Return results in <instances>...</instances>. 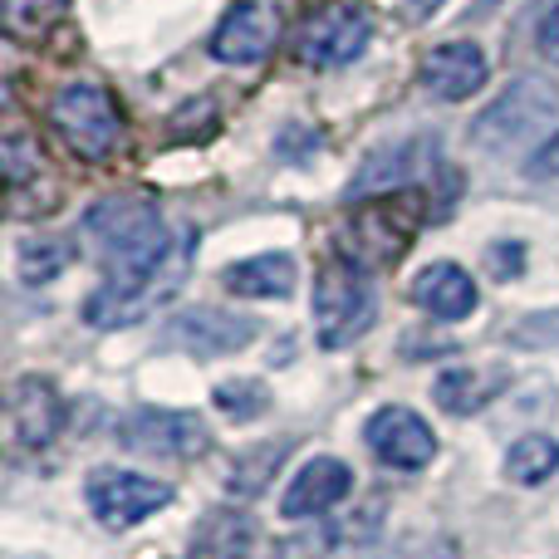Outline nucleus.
Segmentation results:
<instances>
[{"instance_id":"f257e3e1","label":"nucleus","mask_w":559,"mask_h":559,"mask_svg":"<svg viewBox=\"0 0 559 559\" xmlns=\"http://www.w3.org/2000/svg\"><path fill=\"white\" fill-rule=\"evenodd\" d=\"M84 241L108 280L84 299L94 329H128L187 285L197 255V231L167 236L147 197H108L84 216Z\"/></svg>"},{"instance_id":"f03ea898","label":"nucleus","mask_w":559,"mask_h":559,"mask_svg":"<svg viewBox=\"0 0 559 559\" xmlns=\"http://www.w3.org/2000/svg\"><path fill=\"white\" fill-rule=\"evenodd\" d=\"M555 114H559V88L540 74H521L472 123V143L486 147V153H515V147H531L535 138L550 133Z\"/></svg>"},{"instance_id":"7ed1b4c3","label":"nucleus","mask_w":559,"mask_h":559,"mask_svg":"<svg viewBox=\"0 0 559 559\" xmlns=\"http://www.w3.org/2000/svg\"><path fill=\"white\" fill-rule=\"evenodd\" d=\"M378 314L373 285H368L364 265L354 261H329L314 280V329L324 348H348L354 338L368 334Z\"/></svg>"},{"instance_id":"20e7f679","label":"nucleus","mask_w":559,"mask_h":559,"mask_svg":"<svg viewBox=\"0 0 559 559\" xmlns=\"http://www.w3.org/2000/svg\"><path fill=\"white\" fill-rule=\"evenodd\" d=\"M55 128L79 157H108L123 138V118L114 108V94L98 84H64L55 94Z\"/></svg>"},{"instance_id":"39448f33","label":"nucleus","mask_w":559,"mask_h":559,"mask_svg":"<svg viewBox=\"0 0 559 559\" xmlns=\"http://www.w3.org/2000/svg\"><path fill=\"white\" fill-rule=\"evenodd\" d=\"M118 442L128 452H143V456H202L212 447V432L197 413H173V407H138L118 423Z\"/></svg>"},{"instance_id":"423d86ee","label":"nucleus","mask_w":559,"mask_h":559,"mask_svg":"<svg viewBox=\"0 0 559 559\" xmlns=\"http://www.w3.org/2000/svg\"><path fill=\"white\" fill-rule=\"evenodd\" d=\"M84 496L104 531H128V525L163 511L173 501V486L153 481V476H138V472H94Z\"/></svg>"},{"instance_id":"0eeeda50","label":"nucleus","mask_w":559,"mask_h":559,"mask_svg":"<svg viewBox=\"0 0 559 559\" xmlns=\"http://www.w3.org/2000/svg\"><path fill=\"white\" fill-rule=\"evenodd\" d=\"M373 29H368V15L354 5H324L305 20V35H299V55L319 69H338L354 64L368 49Z\"/></svg>"},{"instance_id":"6e6552de","label":"nucleus","mask_w":559,"mask_h":559,"mask_svg":"<svg viewBox=\"0 0 559 559\" xmlns=\"http://www.w3.org/2000/svg\"><path fill=\"white\" fill-rule=\"evenodd\" d=\"M261 334L251 314H231V309H182V314L167 324V344L173 348H187L197 358H222V354H236L246 348L251 338Z\"/></svg>"},{"instance_id":"1a4fd4ad","label":"nucleus","mask_w":559,"mask_h":559,"mask_svg":"<svg viewBox=\"0 0 559 559\" xmlns=\"http://www.w3.org/2000/svg\"><path fill=\"white\" fill-rule=\"evenodd\" d=\"M364 437H368V447H373V456H383L397 472H423L437 456L432 427H427L413 407H378V413L368 417Z\"/></svg>"},{"instance_id":"9d476101","label":"nucleus","mask_w":559,"mask_h":559,"mask_svg":"<svg viewBox=\"0 0 559 559\" xmlns=\"http://www.w3.org/2000/svg\"><path fill=\"white\" fill-rule=\"evenodd\" d=\"M486 74H491L486 49L472 45V39H447V45H437L432 55L423 59V84H427V94L442 98V104H462V98L481 94Z\"/></svg>"},{"instance_id":"9b49d317","label":"nucleus","mask_w":559,"mask_h":559,"mask_svg":"<svg viewBox=\"0 0 559 559\" xmlns=\"http://www.w3.org/2000/svg\"><path fill=\"white\" fill-rule=\"evenodd\" d=\"M275 35H280L275 10L255 5V0H241V5H231L226 20L216 25L212 55L222 59V64H261V59L271 55Z\"/></svg>"},{"instance_id":"f8f14e48","label":"nucleus","mask_w":559,"mask_h":559,"mask_svg":"<svg viewBox=\"0 0 559 559\" xmlns=\"http://www.w3.org/2000/svg\"><path fill=\"white\" fill-rule=\"evenodd\" d=\"M437 157L432 138H403V143H388L378 153L364 157L358 177L348 182V197H373V192H393V187H407L413 177L427 173V163Z\"/></svg>"},{"instance_id":"ddd939ff","label":"nucleus","mask_w":559,"mask_h":559,"mask_svg":"<svg viewBox=\"0 0 559 559\" xmlns=\"http://www.w3.org/2000/svg\"><path fill=\"white\" fill-rule=\"evenodd\" d=\"M10 423H15V442L29 447V452L55 442L59 427H64V403H59L55 383L35 378V373L20 378V383L10 388Z\"/></svg>"},{"instance_id":"4468645a","label":"nucleus","mask_w":559,"mask_h":559,"mask_svg":"<svg viewBox=\"0 0 559 559\" xmlns=\"http://www.w3.org/2000/svg\"><path fill=\"white\" fill-rule=\"evenodd\" d=\"M348 486H354V472H348L338 456H314V462L289 481L280 511H285L289 521H305V515H319V511H329V506H338L348 496Z\"/></svg>"},{"instance_id":"2eb2a0df","label":"nucleus","mask_w":559,"mask_h":559,"mask_svg":"<svg viewBox=\"0 0 559 559\" xmlns=\"http://www.w3.org/2000/svg\"><path fill=\"white\" fill-rule=\"evenodd\" d=\"M476 299L481 295H476L472 275H466L462 265H452V261L427 265V271L413 280V305L427 309L432 319H466L476 309Z\"/></svg>"},{"instance_id":"dca6fc26","label":"nucleus","mask_w":559,"mask_h":559,"mask_svg":"<svg viewBox=\"0 0 559 559\" xmlns=\"http://www.w3.org/2000/svg\"><path fill=\"white\" fill-rule=\"evenodd\" d=\"M222 280H226V289L241 299H285L289 289H295L299 271L285 251H275V255H251V261L231 265Z\"/></svg>"},{"instance_id":"f3484780","label":"nucleus","mask_w":559,"mask_h":559,"mask_svg":"<svg viewBox=\"0 0 559 559\" xmlns=\"http://www.w3.org/2000/svg\"><path fill=\"white\" fill-rule=\"evenodd\" d=\"M197 540H202L206 559H246L255 545V521L246 511H216Z\"/></svg>"},{"instance_id":"a211bd4d","label":"nucleus","mask_w":559,"mask_h":559,"mask_svg":"<svg viewBox=\"0 0 559 559\" xmlns=\"http://www.w3.org/2000/svg\"><path fill=\"white\" fill-rule=\"evenodd\" d=\"M496 388L501 383H491V378L476 373V368H447V373L432 383V397H437V407H447V413L472 417L476 407H486V397H491Z\"/></svg>"},{"instance_id":"6ab92c4d","label":"nucleus","mask_w":559,"mask_h":559,"mask_svg":"<svg viewBox=\"0 0 559 559\" xmlns=\"http://www.w3.org/2000/svg\"><path fill=\"white\" fill-rule=\"evenodd\" d=\"M559 472V442L555 437H521L506 456V476L515 486H540Z\"/></svg>"},{"instance_id":"aec40b11","label":"nucleus","mask_w":559,"mask_h":559,"mask_svg":"<svg viewBox=\"0 0 559 559\" xmlns=\"http://www.w3.org/2000/svg\"><path fill=\"white\" fill-rule=\"evenodd\" d=\"M69 265V246L64 241H25L20 246V280L45 285Z\"/></svg>"},{"instance_id":"412c9836","label":"nucleus","mask_w":559,"mask_h":559,"mask_svg":"<svg viewBox=\"0 0 559 559\" xmlns=\"http://www.w3.org/2000/svg\"><path fill=\"white\" fill-rule=\"evenodd\" d=\"M216 407L246 423V417H261L271 407V393L255 378H231V383H216Z\"/></svg>"},{"instance_id":"4be33fe9","label":"nucleus","mask_w":559,"mask_h":559,"mask_svg":"<svg viewBox=\"0 0 559 559\" xmlns=\"http://www.w3.org/2000/svg\"><path fill=\"white\" fill-rule=\"evenodd\" d=\"M280 456H285V447H255V452H246L241 462H236V472H231V491L236 496H255L275 476Z\"/></svg>"},{"instance_id":"5701e85b","label":"nucleus","mask_w":559,"mask_h":559,"mask_svg":"<svg viewBox=\"0 0 559 559\" xmlns=\"http://www.w3.org/2000/svg\"><path fill=\"white\" fill-rule=\"evenodd\" d=\"M334 531L329 525H314V531H299V535H285L275 545V559H329L334 555Z\"/></svg>"},{"instance_id":"b1692460","label":"nucleus","mask_w":559,"mask_h":559,"mask_svg":"<svg viewBox=\"0 0 559 559\" xmlns=\"http://www.w3.org/2000/svg\"><path fill=\"white\" fill-rule=\"evenodd\" d=\"M515 344H525V348H540V344H559V314H535V319H525L521 329H515Z\"/></svg>"},{"instance_id":"393cba45","label":"nucleus","mask_w":559,"mask_h":559,"mask_svg":"<svg viewBox=\"0 0 559 559\" xmlns=\"http://www.w3.org/2000/svg\"><path fill=\"white\" fill-rule=\"evenodd\" d=\"M486 261H491L496 280H511V275H521V271H525V246H515V241H511V246H506V241H496Z\"/></svg>"},{"instance_id":"a878e982","label":"nucleus","mask_w":559,"mask_h":559,"mask_svg":"<svg viewBox=\"0 0 559 559\" xmlns=\"http://www.w3.org/2000/svg\"><path fill=\"white\" fill-rule=\"evenodd\" d=\"M535 45H540V55L550 59V64H559V0H555V5L540 15V29H535Z\"/></svg>"},{"instance_id":"bb28decb","label":"nucleus","mask_w":559,"mask_h":559,"mask_svg":"<svg viewBox=\"0 0 559 559\" xmlns=\"http://www.w3.org/2000/svg\"><path fill=\"white\" fill-rule=\"evenodd\" d=\"M531 177H559V133L555 138H545L540 147H535V157H531Z\"/></svg>"},{"instance_id":"cd10ccee","label":"nucleus","mask_w":559,"mask_h":559,"mask_svg":"<svg viewBox=\"0 0 559 559\" xmlns=\"http://www.w3.org/2000/svg\"><path fill=\"white\" fill-rule=\"evenodd\" d=\"M437 5H442V0H413V10H423V15L427 10H437Z\"/></svg>"}]
</instances>
